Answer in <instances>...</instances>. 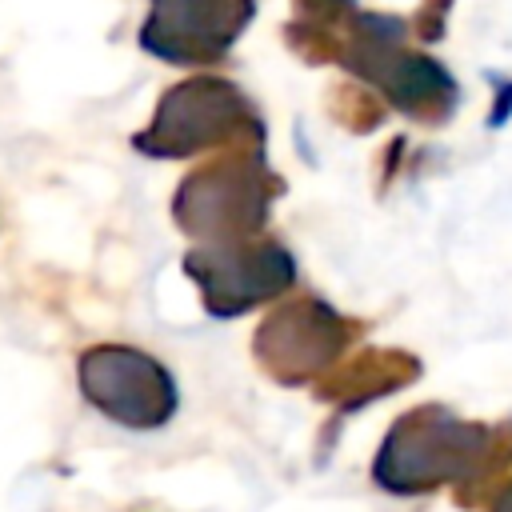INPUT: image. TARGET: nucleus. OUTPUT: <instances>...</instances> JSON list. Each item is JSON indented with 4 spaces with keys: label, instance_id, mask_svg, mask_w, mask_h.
Masks as SVG:
<instances>
[{
    "label": "nucleus",
    "instance_id": "obj_1",
    "mask_svg": "<svg viewBox=\"0 0 512 512\" xmlns=\"http://www.w3.org/2000/svg\"><path fill=\"white\" fill-rule=\"evenodd\" d=\"M84 388L100 408L128 424H156L172 412L168 376L132 348H96L84 360Z\"/></svg>",
    "mask_w": 512,
    "mask_h": 512
},
{
    "label": "nucleus",
    "instance_id": "obj_2",
    "mask_svg": "<svg viewBox=\"0 0 512 512\" xmlns=\"http://www.w3.org/2000/svg\"><path fill=\"white\" fill-rule=\"evenodd\" d=\"M332 340L340 344V336H336V316H328V312H320V308H304V304L280 312V316H276L272 324H264V332H260V348L272 344V352H264V356H268V364H276L280 372H284L288 360H296V368H312V364L324 356V348H328Z\"/></svg>",
    "mask_w": 512,
    "mask_h": 512
},
{
    "label": "nucleus",
    "instance_id": "obj_3",
    "mask_svg": "<svg viewBox=\"0 0 512 512\" xmlns=\"http://www.w3.org/2000/svg\"><path fill=\"white\" fill-rule=\"evenodd\" d=\"M500 512H512V492L504 496V504H500Z\"/></svg>",
    "mask_w": 512,
    "mask_h": 512
}]
</instances>
